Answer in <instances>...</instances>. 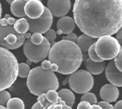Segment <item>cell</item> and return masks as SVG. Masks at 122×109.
Instances as JSON below:
<instances>
[{"label": "cell", "instance_id": "cell-13", "mask_svg": "<svg viewBox=\"0 0 122 109\" xmlns=\"http://www.w3.org/2000/svg\"><path fill=\"white\" fill-rule=\"evenodd\" d=\"M100 97L103 101L107 102H115L119 97V90L118 88L113 84H105L100 89Z\"/></svg>", "mask_w": 122, "mask_h": 109}, {"label": "cell", "instance_id": "cell-26", "mask_svg": "<svg viewBox=\"0 0 122 109\" xmlns=\"http://www.w3.org/2000/svg\"><path fill=\"white\" fill-rule=\"evenodd\" d=\"M43 39H44V36L41 33H33V34H31V37H30L31 42L33 44H36V45L42 43Z\"/></svg>", "mask_w": 122, "mask_h": 109}, {"label": "cell", "instance_id": "cell-2", "mask_svg": "<svg viewBox=\"0 0 122 109\" xmlns=\"http://www.w3.org/2000/svg\"><path fill=\"white\" fill-rule=\"evenodd\" d=\"M48 60L57 65L56 72L67 75L79 68L83 61V54L76 42L62 39L54 42L50 47Z\"/></svg>", "mask_w": 122, "mask_h": 109}, {"label": "cell", "instance_id": "cell-33", "mask_svg": "<svg viewBox=\"0 0 122 109\" xmlns=\"http://www.w3.org/2000/svg\"><path fill=\"white\" fill-rule=\"evenodd\" d=\"M65 104V103H64ZM62 105L63 104H60V103H51L49 106L45 107L43 109H62Z\"/></svg>", "mask_w": 122, "mask_h": 109}, {"label": "cell", "instance_id": "cell-12", "mask_svg": "<svg viewBox=\"0 0 122 109\" xmlns=\"http://www.w3.org/2000/svg\"><path fill=\"white\" fill-rule=\"evenodd\" d=\"M45 6L40 0H28L24 6V11L29 18H38L42 15Z\"/></svg>", "mask_w": 122, "mask_h": 109}, {"label": "cell", "instance_id": "cell-37", "mask_svg": "<svg viewBox=\"0 0 122 109\" xmlns=\"http://www.w3.org/2000/svg\"><path fill=\"white\" fill-rule=\"evenodd\" d=\"M31 109H43V107H42V105L40 104V103L37 101L36 103H35V104L32 106V108Z\"/></svg>", "mask_w": 122, "mask_h": 109}, {"label": "cell", "instance_id": "cell-16", "mask_svg": "<svg viewBox=\"0 0 122 109\" xmlns=\"http://www.w3.org/2000/svg\"><path fill=\"white\" fill-rule=\"evenodd\" d=\"M25 4H26L25 0H13L10 3V10H11V12L14 16L19 18L26 17V14H25V11H24Z\"/></svg>", "mask_w": 122, "mask_h": 109}, {"label": "cell", "instance_id": "cell-8", "mask_svg": "<svg viewBox=\"0 0 122 109\" xmlns=\"http://www.w3.org/2000/svg\"><path fill=\"white\" fill-rule=\"evenodd\" d=\"M50 50V42L44 38L42 43L38 45L33 44L31 40L28 39L27 41H24L23 43V52L26 58L30 62H34V63H38L41 62L45 58L48 57V53Z\"/></svg>", "mask_w": 122, "mask_h": 109}, {"label": "cell", "instance_id": "cell-10", "mask_svg": "<svg viewBox=\"0 0 122 109\" xmlns=\"http://www.w3.org/2000/svg\"><path fill=\"white\" fill-rule=\"evenodd\" d=\"M47 8L55 17H62L71 9L70 0H48Z\"/></svg>", "mask_w": 122, "mask_h": 109}, {"label": "cell", "instance_id": "cell-46", "mask_svg": "<svg viewBox=\"0 0 122 109\" xmlns=\"http://www.w3.org/2000/svg\"><path fill=\"white\" fill-rule=\"evenodd\" d=\"M25 1H28V0H25Z\"/></svg>", "mask_w": 122, "mask_h": 109}, {"label": "cell", "instance_id": "cell-6", "mask_svg": "<svg viewBox=\"0 0 122 109\" xmlns=\"http://www.w3.org/2000/svg\"><path fill=\"white\" fill-rule=\"evenodd\" d=\"M25 41V34L18 33L14 28V24H0V46L8 50L17 49Z\"/></svg>", "mask_w": 122, "mask_h": 109}, {"label": "cell", "instance_id": "cell-45", "mask_svg": "<svg viewBox=\"0 0 122 109\" xmlns=\"http://www.w3.org/2000/svg\"><path fill=\"white\" fill-rule=\"evenodd\" d=\"M6 1H7V3H9V4H10V3H11V2L13 1V0H6Z\"/></svg>", "mask_w": 122, "mask_h": 109}, {"label": "cell", "instance_id": "cell-23", "mask_svg": "<svg viewBox=\"0 0 122 109\" xmlns=\"http://www.w3.org/2000/svg\"><path fill=\"white\" fill-rule=\"evenodd\" d=\"M46 98H47V100L49 102H51V103H56L59 99V96H58V92L56 90H48L46 93Z\"/></svg>", "mask_w": 122, "mask_h": 109}, {"label": "cell", "instance_id": "cell-5", "mask_svg": "<svg viewBox=\"0 0 122 109\" xmlns=\"http://www.w3.org/2000/svg\"><path fill=\"white\" fill-rule=\"evenodd\" d=\"M94 45L96 53L103 61L114 59L121 49L118 40L112 37V35L97 38V41L94 43Z\"/></svg>", "mask_w": 122, "mask_h": 109}, {"label": "cell", "instance_id": "cell-36", "mask_svg": "<svg viewBox=\"0 0 122 109\" xmlns=\"http://www.w3.org/2000/svg\"><path fill=\"white\" fill-rule=\"evenodd\" d=\"M113 109H122V100L116 102V104L113 106Z\"/></svg>", "mask_w": 122, "mask_h": 109}, {"label": "cell", "instance_id": "cell-9", "mask_svg": "<svg viewBox=\"0 0 122 109\" xmlns=\"http://www.w3.org/2000/svg\"><path fill=\"white\" fill-rule=\"evenodd\" d=\"M26 20L28 21L29 24V30L30 33H45L48 29H50L53 22V15L50 12V10L45 7L44 11L42 15L38 18H29V17H25Z\"/></svg>", "mask_w": 122, "mask_h": 109}, {"label": "cell", "instance_id": "cell-7", "mask_svg": "<svg viewBox=\"0 0 122 109\" xmlns=\"http://www.w3.org/2000/svg\"><path fill=\"white\" fill-rule=\"evenodd\" d=\"M68 84L76 93L83 94V93L89 92L92 89L94 80L92 74H90L87 70H75L68 77Z\"/></svg>", "mask_w": 122, "mask_h": 109}, {"label": "cell", "instance_id": "cell-44", "mask_svg": "<svg viewBox=\"0 0 122 109\" xmlns=\"http://www.w3.org/2000/svg\"><path fill=\"white\" fill-rule=\"evenodd\" d=\"M0 109H7L4 105H0Z\"/></svg>", "mask_w": 122, "mask_h": 109}, {"label": "cell", "instance_id": "cell-32", "mask_svg": "<svg viewBox=\"0 0 122 109\" xmlns=\"http://www.w3.org/2000/svg\"><path fill=\"white\" fill-rule=\"evenodd\" d=\"M91 104L87 101H80V103L77 105V109H90Z\"/></svg>", "mask_w": 122, "mask_h": 109}, {"label": "cell", "instance_id": "cell-42", "mask_svg": "<svg viewBox=\"0 0 122 109\" xmlns=\"http://www.w3.org/2000/svg\"><path fill=\"white\" fill-rule=\"evenodd\" d=\"M62 83H63V85H65V84H67V83H68V77H67V78H66V79H65V80H64V81H63Z\"/></svg>", "mask_w": 122, "mask_h": 109}, {"label": "cell", "instance_id": "cell-17", "mask_svg": "<svg viewBox=\"0 0 122 109\" xmlns=\"http://www.w3.org/2000/svg\"><path fill=\"white\" fill-rule=\"evenodd\" d=\"M95 39L96 38L91 37V36H89L87 34H82L77 38L76 44L78 45V47L81 49L82 52H87L90 46L96 42Z\"/></svg>", "mask_w": 122, "mask_h": 109}, {"label": "cell", "instance_id": "cell-31", "mask_svg": "<svg viewBox=\"0 0 122 109\" xmlns=\"http://www.w3.org/2000/svg\"><path fill=\"white\" fill-rule=\"evenodd\" d=\"M77 38H78V36H77V35H76L75 33H73V32H71V33L66 34V36H65L63 39L70 40V41H73V42H76V41H77Z\"/></svg>", "mask_w": 122, "mask_h": 109}, {"label": "cell", "instance_id": "cell-18", "mask_svg": "<svg viewBox=\"0 0 122 109\" xmlns=\"http://www.w3.org/2000/svg\"><path fill=\"white\" fill-rule=\"evenodd\" d=\"M58 96L62 99L66 104L69 106H72L75 103V96L73 94L72 90L69 89H61L58 91Z\"/></svg>", "mask_w": 122, "mask_h": 109}, {"label": "cell", "instance_id": "cell-35", "mask_svg": "<svg viewBox=\"0 0 122 109\" xmlns=\"http://www.w3.org/2000/svg\"><path fill=\"white\" fill-rule=\"evenodd\" d=\"M115 34H116V39L118 40V42H119L120 46L122 47V26L120 27V29H119Z\"/></svg>", "mask_w": 122, "mask_h": 109}, {"label": "cell", "instance_id": "cell-4", "mask_svg": "<svg viewBox=\"0 0 122 109\" xmlns=\"http://www.w3.org/2000/svg\"><path fill=\"white\" fill-rule=\"evenodd\" d=\"M18 77V61L14 54L0 46V90L11 87Z\"/></svg>", "mask_w": 122, "mask_h": 109}, {"label": "cell", "instance_id": "cell-15", "mask_svg": "<svg viewBox=\"0 0 122 109\" xmlns=\"http://www.w3.org/2000/svg\"><path fill=\"white\" fill-rule=\"evenodd\" d=\"M85 67H86V70H87L90 74L98 75V74L102 73L103 70H105L106 62L105 61L96 62V61L91 60L88 57V58L85 60Z\"/></svg>", "mask_w": 122, "mask_h": 109}, {"label": "cell", "instance_id": "cell-21", "mask_svg": "<svg viewBox=\"0 0 122 109\" xmlns=\"http://www.w3.org/2000/svg\"><path fill=\"white\" fill-rule=\"evenodd\" d=\"M30 66L27 63H19L18 64V76L21 78H27L30 72Z\"/></svg>", "mask_w": 122, "mask_h": 109}, {"label": "cell", "instance_id": "cell-27", "mask_svg": "<svg viewBox=\"0 0 122 109\" xmlns=\"http://www.w3.org/2000/svg\"><path fill=\"white\" fill-rule=\"evenodd\" d=\"M43 34H44V38H46L50 43L55 41V38H56V36H57L56 32H55L53 29H48L46 32L43 33Z\"/></svg>", "mask_w": 122, "mask_h": 109}, {"label": "cell", "instance_id": "cell-1", "mask_svg": "<svg viewBox=\"0 0 122 109\" xmlns=\"http://www.w3.org/2000/svg\"><path fill=\"white\" fill-rule=\"evenodd\" d=\"M73 19L91 37L115 34L122 26V0H75Z\"/></svg>", "mask_w": 122, "mask_h": 109}, {"label": "cell", "instance_id": "cell-19", "mask_svg": "<svg viewBox=\"0 0 122 109\" xmlns=\"http://www.w3.org/2000/svg\"><path fill=\"white\" fill-rule=\"evenodd\" d=\"M14 28L18 33H21V34L26 33L29 30V24H28V21L26 20V18L22 17V18H19L18 20H16L14 23Z\"/></svg>", "mask_w": 122, "mask_h": 109}, {"label": "cell", "instance_id": "cell-34", "mask_svg": "<svg viewBox=\"0 0 122 109\" xmlns=\"http://www.w3.org/2000/svg\"><path fill=\"white\" fill-rule=\"evenodd\" d=\"M42 63H41V67L43 69L45 70H50V66H51V62H50L49 60H42L41 61Z\"/></svg>", "mask_w": 122, "mask_h": 109}, {"label": "cell", "instance_id": "cell-11", "mask_svg": "<svg viewBox=\"0 0 122 109\" xmlns=\"http://www.w3.org/2000/svg\"><path fill=\"white\" fill-rule=\"evenodd\" d=\"M105 76L111 84L116 87H122V72L115 66L114 59L110 60L105 67Z\"/></svg>", "mask_w": 122, "mask_h": 109}, {"label": "cell", "instance_id": "cell-29", "mask_svg": "<svg viewBox=\"0 0 122 109\" xmlns=\"http://www.w3.org/2000/svg\"><path fill=\"white\" fill-rule=\"evenodd\" d=\"M114 62H115V66L122 72V48L120 49L118 54L114 58Z\"/></svg>", "mask_w": 122, "mask_h": 109}, {"label": "cell", "instance_id": "cell-25", "mask_svg": "<svg viewBox=\"0 0 122 109\" xmlns=\"http://www.w3.org/2000/svg\"><path fill=\"white\" fill-rule=\"evenodd\" d=\"M11 98L10 93L6 90H0V105H5Z\"/></svg>", "mask_w": 122, "mask_h": 109}, {"label": "cell", "instance_id": "cell-40", "mask_svg": "<svg viewBox=\"0 0 122 109\" xmlns=\"http://www.w3.org/2000/svg\"><path fill=\"white\" fill-rule=\"evenodd\" d=\"M62 109H72V106H69V105H67L65 103V104L62 105Z\"/></svg>", "mask_w": 122, "mask_h": 109}, {"label": "cell", "instance_id": "cell-38", "mask_svg": "<svg viewBox=\"0 0 122 109\" xmlns=\"http://www.w3.org/2000/svg\"><path fill=\"white\" fill-rule=\"evenodd\" d=\"M50 70L53 71V72H56L57 71V65L54 64V63H51V66H50Z\"/></svg>", "mask_w": 122, "mask_h": 109}, {"label": "cell", "instance_id": "cell-39", "mask_svg": "<svg viewBox=\"0 0 122 109\" xmlns=\"http://www.w3.org/2000/svg\"><path fill=\"white\" fill-rule=\"evenodd\" d=\"M90 109H102V108H101L98 104H92L90 107Z\"/></svg>", "mask_w": 122, "mask_h": 109}, {"label": "cell", "instance_id": "cell-22", "mask_svg": "<svg viewBox=\"0 0 122 109\" xmlns=\"http://www.w3.org/2000/svg\"><path fill=\"white\" fill-rule=\"evenodd\" d=\"M81 101H87L89 102L91 105L92 104H96L97 103V98H96V95L94 93H91V92H86V93H83L82 97L80 98Z\"/></svg>", "mask_w": 122, "mask_h": 109}, {"label": "cell", "instance_id": "cell-3", "mask_svg": "<svg viewBox=\"0 0 122 109\" xmlns=\"http://www.w3.org/2000/svg\"><path fill=\"white\" fill-rule=\"evenodd\" d=\"M26 85L33 95H40L48 90H57L59 82L57 76L51 70H45L41 66L31 69L27 76Z\"/></svg>", "mask_w": 122, "mask_h": 109}, {"label": "cell", "instance_id": "cell-41", "mask_svg": "<svg viewBox=\"0 0 122 109\" xmlns=\"http://www.w3.org/2000/svg\"><path fill=\"white\" fill-rule=\"evenodd\" d=\"M30 37H31V33H25V38H27V39H30Z\"/></svg>", "mask_w": 122, "mask_h": 109}, {"label": "cell", "instance_id": "cell-20", "mask_svg": "<svg viewBox=\"0 0 122 109\" xmlns=\"http://www.w3.org/2000/svg\"><path fill=\"white\" fill-rule=\"evenodd\" d=\"M24 107H25L24 102L18 97L10 98L9 101L6 103L7 109H24Z\"/></svg>", "mask_w": 122, "mask_h": 109}, {"label": "cell", "instance_id": "cell-30", "mask_svg": "<svg viewBox=\"0 0 122 109\" xmlns=\"http://www.w3.org/2000/svg\"><path fill=\"white\" fill-rule=\"evenodd\" d=\"M97 104L102 108V109H113V105L110 104V102H107V101H100L98 102Z\"/></svg>", "mask_w": 122, "mask_h": 109}, {"label": "cell", "instance_id": "cell-43", "mask_svg": "<svg viewBox=\"0 0 122 109\" xmlns=\"http://www.w3.org/2000/svg\"><path fill=\"white\" fill-rule=\"evenodd\" d=\"M1 14H2V6H1V2H0V18H1Z\"/></svg>", "mask_w": 122, "mask_h": 109}, {"label": "cell", "instance_id": "cell-14", "mask_svg": "<svg viewBox=\"0 0 122 109\" xmlns=\"http://www.w3.org/2000/svg\"><path fill=\"white\" fill-rule=\"evenodd\" d=\"M75 21L73 18H71L69 16H62L61 18L58 19L57 21V28L60 30L62 34H68L73 32V30L75 29Z\"/></svg>", "mask_w": 122, "mask_h": 109}, {"label": "cell", "instance_id": "cell-24", "mask_svg": "<svg viewBox=\"0 0 122 109\" xmlns=\"http://www.w3.org/2000/svg\"><path fill=\"white\" fill-rule=\"evenodd\" d=\"M87 52H88L89 58H90L91 60L96 61V62H101V61H103V60L97 55V53H96V51H95V45H94V44H92V45L90 46Z\"/></svg>", "mask_w": 122, "mask_h": 109}, {"label": "cell", "instance_id": "cell-28", "mask_svg": "<svg viewBox=\"0 0 122 109\" xmlns=\"http://www.w3.org/2000/svg\"><path fill=\"white\" fill-rule=\"evenodd\" d=\"M37 101L40 103V104L42 105V107H43V108L47 107V106H49L50 104H51V102H49V101L47 100V98H46V94H45V93H42V94L38 95Z\"/></svg>", "mask_w": 122, "mask_h": 109}]
</instances>
